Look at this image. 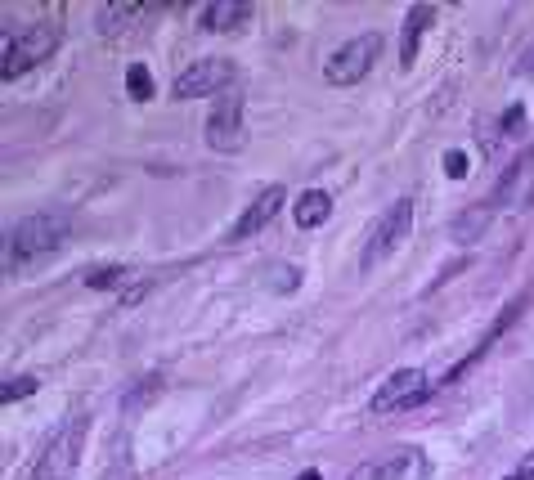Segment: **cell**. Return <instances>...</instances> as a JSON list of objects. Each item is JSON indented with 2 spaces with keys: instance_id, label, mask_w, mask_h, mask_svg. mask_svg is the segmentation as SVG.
Here are the masks:
<instances>
[{
  "instance_id": "obj_16",
  "label": "cell",
  "mask_w": 534,
  "mask_h": 480,
  "mask_svg": "<svg viewBox=\"0 0 534 480\" xmlns=\"http://www.w3.org/2000/svg\"><path fill=\"white\" fill-rule=\"evenodd\" d=\"M162 391V377L153 373V377H140V382H131L126 386V395H122V409L126 413H135V409H144V404H153V395Z\"/></svg>"
},
{
  "instance_id": "obj_4",
  "label": "cell",
  "mask_w": 534,
  "mask_h": 480,
  "mask_svg": "<svg viewBox=\"0 0 534 480\" xmlns=\"http://www.w3.org/2000/svg\"><path fill=\"white\" fill-rule=\"evenodd\" d=\"M377 54H382V32H359L346 45H337V54L324 63L328 86H355V81H364V72L373 68Z\"/></svg>"
},
{
  "instance_id": "obj_2",
  "label": "cell",
  "mask_w": 534,
  "mask_h": 480,
  "mask_svg": "<svg viewBox=\"0 0 534 480\" xmlns=\"http://www.w3.org/2000/svg\"><path fill=\"white\" fill-rule=\"evenodd\" d=\"M54 50H59V32H54L50 23L27 27L23 36H9V32H5V36H0V77H5V81L23 77L27 68L45 63Z\"/></svg>"
},
{
  "instance_id": "obj_22",
  "label": "cell",
  "mask_w": 534,
  "mask_h": 480,
  "mask_svg": "<svg viewBox=\"0 0 534 480\" xmlns=\"http://www.w3.org/2000/svg\"><path fill=\"white\" fill-rule=\"evenodd\" d=\"M521 117H526V108H521V104H512V108H508V113H503L499 131H517V126H521Z\"/></svg>"
},
{
  "instance_id": "obj_23",
  "label": "cell",
  "mask_w": 534,
  "mask_h": 480,
  "mask_svg": "<svg viewBox=\"0 0 534 480\" xmlns=\"http://www.w3.org/2000/svg\"><path fill=\"white\" fill-rule=\"evenodd\" d=\"M144 292H149V283H131V288L122 292V306H135V301H144Z\"/></svg>"
},
{
  "instance_id": "obj_15",
  "label": "cell",
  "mask_w": 534,
  "mask_h": 480,
  "mask_svg": "<svg viewBox=\"0 0 534 480\" xmlns=\"http://www.w3.org/2000/svg\"><path fill=\"white\" fill-rule=\"evenodd\" d=\"M292 216H297L301 229H315V225H324V220L333 216V198H328L324 189H306L297 198V211H292Z\"/></svg>"
},
{
  "instance_id": "obj_17",
  "label": "cell",
  "mask_w": 534,
  "mask_h": 480,
  "mask_svg": "<svg viewBox=\"0 0 534 480\" xmlns=\"http://www.w3.org/2000/svg\"><path fill=\"white\" fill-rule=\"evenodd\" d=\"M265 283H270V292H283V297H288V292H297L301 288V270L297 265H270V270H265Z\"/></svg>"
},
{
  "instance_id": "obj_18",
  "label": "cell",
  "mask_w": 534,
  "mask_h": 480,
  "mask_svg": "<svg viewBox=\"0 0 534 480\" xmlns=\"http://www.w3.org/2000/svg\"><path fill=\"white\" fill-rule=\"evenodd\" d=\"M126 90H131V99H140V104L153 99V77L144 63H131V68H126Z\"/></svg>"
},
{
  "instance_id": "obj_11",
  "label": "cell",
  "mask_w": 534,
  "mask_h": 480,
  "mask_svg": "<svg viewBox=\"0 0 534 480\" xmlns=\"http://www.w3.org/2000/svg\"><path fill=\"white\" fill-rule=\"evenodd\" d=\"M436 23V5H413L404 14V32H400V68H413L418 59V45H422V32Z\"/></svg>"
},
{
  "instance_id": "obj_19",
  "label": "cell",
  "mask_w": 534,
  "mask_h": 480,
  "mask_svg": "<svg viewBox=\"0 0 534 480\" xmlns=\"http://www.w3.org/2000/svg\"><path fill=\"white\" fill-rule=\"evenodd\" d=\"M36 391H41V382H36V377H9V382L0 386V400L18 404V400H32Z\"/></svg>"
},
{
  "instance_id": "obj_8",
  "label": "cell",
  "mask_w": 534,
  "mask_h": 480,
  "mask_svg": "<svg viewBox=\"0 0 534 480\" xmlns=\"http://www.w3.org/2000/svg\"><path fill=\"white\" fill-rule=\"evenodd\" d=\"M234 63L229 59H198V63H189V68L176 77V99H207V95H216V90H225V86H234Z\"/></svg>"
},
{
  "instance_id": "obj_14",
  "label": "cell",
  "mask_w": 534,
  "mask_h": 480,
  "mask_svg": "<svg viewBox=\"0 0 534 480\" xmlns=\"http://www.w3.org/2000/svg\"><path fill=\"white\" fill-rule=\"evenodd\" d=\"M153 9L149 5H104L95 14V27L104 36H117V32H126V27H135V23H144Z\"/></svg>"
},
{
  "instance_id": "obj_27",
  "label": "cell",
  "mask_w": 534,
  "mask_h": 480,
  "mask_svg": "<svg viewBox=\"0 0 534 480\" xmlns=\"http://www.w3.org/2000/svg\"><path fill=\"white\" fill-rule=\"evenodd\" d=\"M521 467H530V472H534V454H526V463H521Z\"/></svg>"
},
{
  "instance_id": "obj_28",
  "label": "cell",
  "mask_w": 534,
  "mask_h": 480,
  "mask_svg": "<svg viewBox=\"0 0 534 480\" xmlns=\"http://www.w3.org/2000/svg\"><path fill=\"white\" fill-rule=\"evenodd\" d=\"M526 202H530V207H534V184H530V198H526Z\"/></svg>"
},
{
  "instance_id": "obj_26",
  "label": "cell",
  "mask_w": 534,
  "mask_h": 480,
  "mask_svg": "<svg viewBox=\"0 0 534 480\" xmlns=\"http://www.w3.org/2000/svg\"><path fill=\"white\" fill-rule=\"evenodd\" d=\"M297 480H319V472H301Z\"/></svg>"
},
{
  "instance_id": "obj_6",
  "label": "cell",
  "mask_w": 534,
  "mask_h": 480,
  "mask_svg": "<svg viewBox=\"0 0 534 480\" xmlns=\"http://www.w3.org/2000/svg\"><path fill=\"white\" fill-rule=\"evenodd\" d=\"M409 225H413V198L391 202V211H386V216L373 225V234H368L359 265H364V270H377V265H382L386 256H391L395 247H400V238L409 234Z\"/></svg>"
},
{
  "instance_id": "obj_10",
  "label": "cell",
  "mask_w": 534,
  "mask_h": 480,
  "mask_svg": "<svg viewBox=\"0 0 534 480\" xmlns=\"http://www.w3.org/2000/svg\"><path fill=\"white\" fill-rule=\"evenodd\" d=\"M283 202H288V189H283V184H270V189H261V193H256V202H252V207L243 211V220H238V225L229 229V238H234V243H238V238H252V234H261V229L270 225L274 216H279V207H283Z\"/></svg>"
},
{
  "instance_id": "obj_13",
  "label": "cell",
  "mask_w": 534,
  "mask_h": 480,
  "mask_svg": "<svg viewBox=\"0 0 534 480\" xmlns=\"http://www.w3.org/2000/svg\"><path fill=\"white\" fill-rule=\"evenodd\" d=\"M490 220H494V202H476V207H467L463 216L449 225V238H454L458 247H472L476 238L490 229Z\"/></svg>"
},
{
  "instance_id": "obj_3",
  "label": "cell",
  "mask_w": 534,
  "mask_h": 480,
  "mask_svg": "<svg viewBox=\"0 0 534 480\" xmlns=\"http://www.w3.org/2000/svg\"><path fill=\"white\" fill-rule=\"evenodd\" d=\"M86 418H72L68 427H59L50 436V445L41 449L32 467V480H72L77 476V458H81V445H86Z\"/></svg>"
},
{
  "instance_id": "obj_7",
  "label": "cell",
  "mask_w": 534,
  "mask_h": 480,
  "mask_svg": "<svg viewBox=\"0 0 534 480\" xmlns=\"http://www.w3.org/2000/svg\"><path fill=\"white\" fill-rule=\"evenodd\" d=\"M431 395V382L422 368H400V373H391L382 386H377L373 395V413H400V409H413V404H422Z\"/></svg>"
},
{
  "instance_id": "obj_9",
  "label": "cell",
  "mask_w": 534,
  "mask_h": 480,
  "mask_svg": "<svg viewBox=\"0 0 534 480\" xmlns=\"http://www.w3.org/2000/svg\"><path fill=\"white\" fill-rule=\"evenodd\" d=\"M247 140V126H243V104L238 99H220L207 117V144L220 153H238Z\"/></svg>"
},
{
  "instance_id": "obj_24",
  "label": "cell",
  "mask_w": 534,
  "mask_h": 480,
  "mask_svg": "<svg viewBox=\"0 0 534 480\" xmlns=\"http://www.w3.org/2000/svg\"><path fill=\"white\" fill-rule=\"evenodd\" d=\"M517 72H521V77H534V45L517 59Z\"/></svg>"
},
{
  "instance_id": "obj_1",
  "label": "cell",
  "mask_w": 534,
  "mask_h": 480,
  "mask_svg": "<svg viewBox=\"0 0 534 480\" xmlns=\"http://www.w3.org/2000/svg\"><path fill=\"white\" fill-rule=\"evenodd\" d=\"M68 229H72L68 207H45V211H36V216H27L23 225L9 234V265H27V261L50 256L54 247L68 238Z\"/></svg>"
},
{
  "instance_id": "obj_25",
  "label": "cell",
  "mask_w": 534,
  "mask_h": 480,
  "mask_svg": "<svg viewBox=\"0 0 534 480\" xmlns=\"http://www.w3.org/2000/svg\"><path fill=\"white\" fill-rule=\"evenodd\" d=\"M503 480H534V472H530V467H517V472L503 476Z\"/></svg>"
},
{
  "instance_id": "obj_21",
  "label": "cell",
  "mask_w": 534,
  "mask_h": 480,
  "mask_svg": "<svg viewBox=\"0 0 534 480\" xmlns=\"http://www.w3.org/2000/svg\"><path fill=\"white\" fill-rule=\"evenodd\" d=\"M467 166H472V162H467L463 149H449V153H445V175H449V180H463Z\"/></svg>"
},
{
  "instance_id": "obj_5",
  "label": "cell",
  "mask_w": 534,
  "mask_h": 480,
  "mask_svg": "<svg viewBox=\"0 0 534 480\" xmlns=\"http://www.w3.org/2000/svg\"><path fill=\"white\" fill-rule=\"evenodd\" d=\"M427 476H431V458L418 445H395L382 458L359 463L346 480H427Z\"/></svg>"
},
{
  "instance_id": "obj_20",
  "label": "cell",
  "mask_w": 534,
  "mask_h": 480,
  "mask_svg": "<svg viewBox=\"0 0 534 480\" xmlns=\"http://www.w3.org/2000/svg\"><path fill=\"white\" fill-rule=\"evenodd\" d=\"M126 270L122 265H104V270H90L86 274V288H113V283H122Z\"/></svg>"
},
{
  "instance_id": "obj_12",
  "label": "cell",
  "mask_w": 534,
  "mask_h": 480,
  "mask_svg": "<svg viewBox=\"0 0 534 480\" xmlns=\"http://www.w3.org/2000/svg\"><path fill=\"white\" fill-rule=\"evenodd\" d=\"M247 18H252V5H247V0H216V5L202 9L198 23L207 27V32H234V27H243Z\"/></svg>"
}]
</instances>
